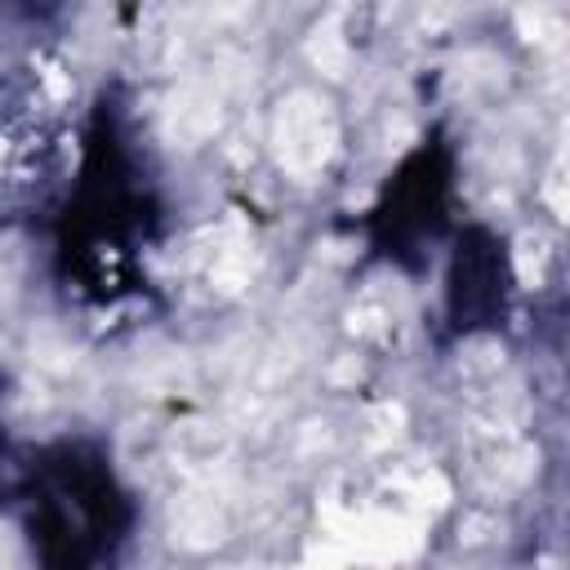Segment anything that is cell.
Listing matches in <instances>:
<instances>
[{
  "label": "cell",
  "instance_id": "6da1fadb",
  "mask_svg": "<svg viewBox=\"0 0 570 570\" xmlns=\"http://www.w3.org/2000/svg\"><path fill=\"white\" fill-rule=\"evenodd\" d=\"M160 232L165 200L134 125V102L111 80L89 102L80 165L53 214L58 285L89 303H116L142 285V254Z\"/></svg>",
  "mask_w": 570,
  "mask_h": 570
},
{
  "label": "cell",
  "instance_id": "7a4b0ae2",
  "mask_svg": "<svg viewBox=\"0 0 570 570\" xmlns=\"http://www.w3.org/2000/svg\"><path fill=\"white\" fill-rule=\"evenodd\" d=\"M9 517L45 570H102L129 552L142 503L125 481L111 441L76 428L22 441Z\"/></svg>",
  "mask_w": 570,
  "mask_h": 570
},
{
  "label": "cell",
  "instance_id": "3957f363",
  "mask_svg": "<svg viewBox=\"0 0 570 570\" xmlns=\"http://www.w3.org/2000/svg\"><path fill=\"white\" fill-rule=\"evenodd\" d=\"M459 142L445 125H428L419 142L383 174L374 200L356 218L365 263L423 276L432 254L459 223Z\"/></svg>",
  "mask_w": 570,
  "mask_h": 570
},
{
  "label": "cell",
  "instance_id": "277c9868",
  "mask_svg": "<svg viewBox=\"0 0 570 570\" xmlns=\"http://www.w3.org/2000/svg\"><path fill=\"white\" fill-rule=\"evenodd\" d=\"M441 249V343L503 334L517 303V258L508 232L485 218H459Z\"/></svg>",
  "mask_w": 570,
  "mask_h": 570
},
{
  "label": "cell",
  "instance_id": "5b68a950",
  "mask_svg": "<svg viewBox=\"0 0 570 570\" xmlns=\"http://www.w3.org/2000/svg\"><path fill=\"white\" fill-rule=\"evenodd\" d=\"M18 463H22V441H13L9 428H4V419H0V517H9V508H13Z\"/></svg>",
  "mask_w": 570,
  "mask_h": 570
}]
</instances>
